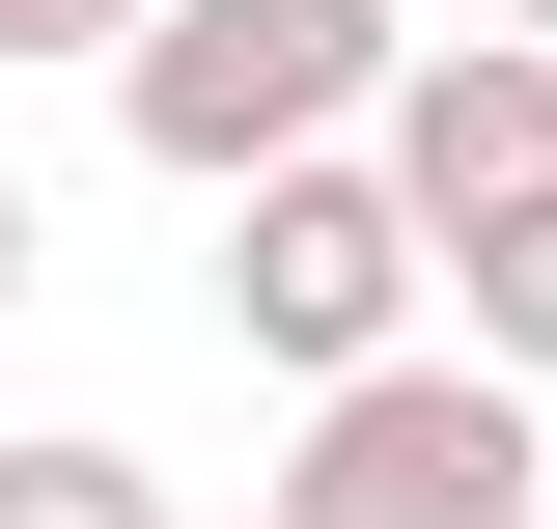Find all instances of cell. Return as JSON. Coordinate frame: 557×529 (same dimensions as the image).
<instances>
[{"instance_id": "6da1fadb", "label": "cell", "mask_w": 557, "mask_h": 529, "mask_svg": "<svg viewBox=\"0 0 557 529\" xmlns=\"http://www.w3.org/2000/svg\"><path fill=\"white\" fill-rule=\"evenodd\" d=\"M418 28L391 0H168L112 57V139L168 168V196H251V168H335V139H391Z\"/></svg>"}, {"instance_id": "7a4b0ae2", "label": "cell", "mask_w": 557, "mask_h": 529, "mask_svg": "<svg viewBox=\"0 0 557 529\" xmlns=\"http://www.w3.org/2000/svg\"><path fill=\"white\" fill-rule=\"evenodd\" d=\"M418 279H446V223L391 196V139H335V168H251V196H223V334H251L278 391L418 362Z\"/></svg>"}, {"instance_id": "3957f363", "label": "cell", "mask_w": 557, "mask_h": 529, "mask_svg": "<svg viewBox=\"0 0 557 529\" xmlns=\"http://www.w3.org/2000/svg\"><path fill=\"white\" fill-rule=\"evenodd\" d=\"M278 529H557V418L502 362H362L278 446Z\"/></svg>"}, {"instance_id": "277c9868", "label": "cell", "mask_w": 557, "mask_h": 529, "mask_svg": "<svg viewBox=\"0 0 557 529\" xmlns=\"http://www.w3.org/2000/svg\"><path fill=\"white\" fill-rule=\"evenodd\" d=\"M391 196L446 223V251L557 196V28H418V84H391Z\"/></svg>"}, {"instance_id": "5b68a950", "label": "cell", "mask_w": 557, "mask_h": 529, "mask_svg": "<svg viewBox=\"0 0 557 529\" xmlns=\"http://www.w3.org/2000/svg\"><path fill=\"white\" fill-rule=\"evenodd\" d=\"M446 307H474L502 391H557V196H530V223H474V251H446Z\"/></svg>"}, {"instance_id": "8992f818", "label": "cell", "mask_w": 557, "mask_h": 529, "mask_svg": "<svg viewBox=\"0 0 557 529\" xmlns=\"http://www.w3.org/2000/svg\"><path fill=\"white\" fill-rule=\"evenodd\" d=\"M0 529H168V473L112 418H57V446H0Z\"/></svg>"}, {"instance_id": "52a82bcc", "label": "cell", "mask_w": 557, "mask_h": 529, "mask_svg": "<svg viewBox=\"0 0 557 529\" xmlns=\"http://www.w3.org/2000/svg\"><path fill=\"white\" fill-rule=\"evenodd\" d=\"M168 0H0V57H139Z\"/></svg>"}, {"instance_id": "ba28073f", "label": "cell", "mask_w": 557, "mask_h": 529, "mask_svg": "<svg viewBox=\"0 0 557 529\" xmlns=\"http://www.w3.org/2000/svg\"><path fill=\"white\" fill-rule=\"evenodd\" d=\"M0 307H28V168H0Z\"/></svg>"}, {"instance_id": "9c48e42d", "label": "cell", "mask_w": 557, "mask_h": 529, "mask_svg": "<svg viewBox=\"0 0 557 529\" xmlns=\"http://www.w3.org/2000/svg\"><path fill=\"white\" fill-rule=\"evenodd\" d=\"M502 28H557V0H502Z\"/></svg>"}]
</instances>
